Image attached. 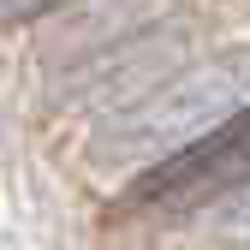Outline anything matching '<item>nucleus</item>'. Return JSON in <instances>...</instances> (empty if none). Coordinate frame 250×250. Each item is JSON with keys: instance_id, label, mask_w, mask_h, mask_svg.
<instances>
[{"instance_id": "nucleus-2", "label": "nucleus", "mask_w": 250, "mask_h": 250, "mask_svg": "<svg viewBox=\"0 0 250 250\" xmlns=\"http://www.w3.org/2000/svg\"><path fill=\"white\" fill-rule=\"evenodd\" d=\"M238 179H250V107L227 119L221 131H208L197 143L173 149L167 161H155L131 185V208H203L214 197H227Z\"/></svg>"}, {"instance_id": "nucleus-5", "label": "nucleus", "mask_w": 250, "mask_h": 250, "mask_svg": "<svg viewBox=\"0 0 250 250\" xmlns=\"http://www.w3.org/2000/svg\"><path fill=\"white\" fill-rule=\"evenodd\" d=\"M72 0H0V24H36V18H54Z\"/></svg>"}, {"instance_id": "nucleus-1", "label": "nucleus", "mask_w": 250, "mask_h": 250, "mask_svg": "<svg viewBox=\"0 0 250 250\" xmlns=\"http://www.w3.org/2000/svg\"><path fill=\"white\" fill-rule=\"evenodd\" d=\"M244 107H250V48H232V54L203 60V66L173 72L167 83H155L143 102L113 113V125L96 137V161L143 173L155 161H167L173 149L221 131Z\"/></svg>"}, {"instance_id": "nucleus-4", "label": "nucleus", "mask_w": 250, "mask_h": 250, "mask_svg": "<svg viewBox=\"0 0 250 250\" xmlns=\"http://www.w3.org/2000/svg\"><path fill=\"white\" fill-rule=\"evenodd\" d=\"M214 232L221 238H250V179H238L227 197H214Z\"/></svg>"}, {"instance_id": "nucleus-3", "label": "nucleus", "mask_w": 250, "mask_h": 250, "mask_svg": "<svg viewBox=\"0 0 250 250\" xmlns=\"http://www.w3.org/2000/svg\"><path fill=\"white\" fill-rule=\"evenodd\" d=\"M179 60H185V36L179 30H131V36H113L83 66H72V78L60 83V102L89 107V113H125L155 83H167Z\"/></svg>"}]
</instances>
